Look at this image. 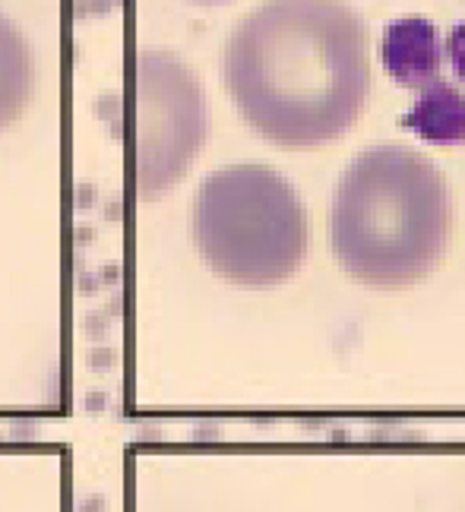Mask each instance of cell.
<instances>
[{
	"label": "cell",
	"instance_id": "obj_6",
	"mask_svg": "<svg viewBox=\"0 0 465 512\" xmlns=\"http://www.w3.org/2000/svg\"><path fill=\"white\" fill-rule=\"evenodd\" d=\"M405 127L434 146L465 143V95L437 76L434 83L418 89L412 111L405 114Z\"/></svg>",
	"mask_w": 465,
	"mask_h": 512
},
{
	"label": "cell",
	"instance_id": "obj_2",
	"mask_svg": "<svg viewBox=\"0 0 465 512\" xmlns=\"http://www.w3.org/2000/svg\"><path fill=\"white\" fill-rule=\"evenodd\" d=\"M329 238L352 279L374 288L415 285L447 250V181L415 149H364L339 177Z\"/></svg>",
	"mask_w": 465,
	"mask_h": 512
},
{
	"label": "cell",
	"instance_id": "obj_3",
	"mask_svg": "<svg viewBox=\"0 0 465 512\" xmlns=\"http://www.w3.org/2000/svg\"><path fill=\"white\" fill-rule=\"evenodd\" d=\"M310 225L298 190L260 162L212 171L193 196V244L219 279L269 288L307 256Z\"/></svg>",
	"mask_w": 465,
	"mask_h": 512
},
{
	"label": "cell",
	"instance_id": "obj_8",
	"mask_svg": "<svg viewBox=\"0 0 465 512\" xmlns=\"http://www.w3.org/2000/svg\"><path fill=\"white\" fill-rule=\"evenodd\" d=\"M447 57H450V67L459 80L465 83V19L456 23L447 35Z\"/></svg>",
	"mask_w": 465,
	"mask_h": 512
},
{
	"label": "cell",
	"instance_id": "obj_9",
	"mask_svg": "<svg viewBox=\"0 0 465 512\" xmlns=\"http://www.w3.org/2000/svg\"><path fill=\"white\" fill-rule=\"evenodd\" d=\"M197 4H222V0H197Z\"/></svg>",
	"mask_w": 465,
	"mask_h": 512
},
{
	"label": "cell",
	"instance_id": "obj_5",
	"mask_svg": "<svg viewBox=\"0 0 465 512\" xmlns=\"http://www.w3.org/2000/svg\"><path fill=\"white\" fill-rule=\"evenodd\" d=\"M380 57L386 73L396 83L421 89L437 80L440 73V32L431 19L424 16H402L393 19L383 32Z\"/></svg>",
	"mask_w": 465,
	"mask_h": 512
},
{
	"label": "cell",
	"instance_id": "obj_1",
	"mask_svg": "<svg viewBox=\"0 0 465 512\" xmlns=\"http://www.w3.org/2000/svg\"><path fill=\"white\" fill-rule=\"evenodd\" d=\"M222 73L263 140L326 146L358 121L371 89L367 26L342 0H266L231 32Z\"/></svg>",
	"mask_w": 465,
	"mask_h": 512
},
{
	"label": "cell",
	"instance_id": "obj_4",
	"mask_svg": "<svg viewBox=\"0 0 465 512\" xmlns=\"http://www.w3.org/2000/svg\"><path fill=\"white\" fill-rule=\"evenodd\" d=\"M209 133V105L193 70L171 51L137 57V190L159 200L190 171Z\"/></svg>",
	"mask_w": 465,
	"mask_h": 512
},
{
	"label": "cell",
	"instance_id": "obj_7",
	"mask_svg": "<svg viewBox=\"0 0 465 512\" xmlns=\"http://www.w3.org/2000/svg\"><path fill=\"white\" fill-rule=\"evenodd\" d=\"M35 95V57L10 19L0 13V130L19 121Z\"/></svg>",
	"mask_w": 465,
	"mask_h": 512
}]
</instances>
